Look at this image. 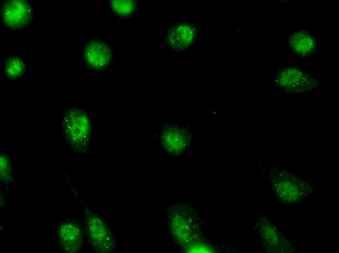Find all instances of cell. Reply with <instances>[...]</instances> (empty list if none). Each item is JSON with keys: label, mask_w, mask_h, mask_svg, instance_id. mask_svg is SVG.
I'll list each match as a JSON object with an SVG mask.
<instances>
[{"label": "cell", "mask_w": 339, "mask_h": 253, "mask_svg": "<svg viewBox=\"0 0 339 253\" xmlns=\"http://www.w3.org/2000/svg\"><path fill=\"white\" fill-rule=\"evenodd\" d=\"M64 135L75 149L84 152L87 150L92 136V124L88 114L74 108L68 111L63 119Z\"/></svg>", "instance_id": "cell-1"}, {"label": "cell", "mask_w": 339, "mask_h": 253, "mask_svg": "<svg viewBox=\"0 0 339 253\" xmlns=\"http://www.w3.org/2000/svg\"><path fill=\"white\" fill-rule=\"evenodd\" d=\"M32 9L24 0L3 1L0 15L2 23L9 30H19L27 27L32 18Z\"/></svg>", "instance_id": "cell-2"}, {"label": "cell", "mask_w": 339, "mask_h": 253, "mask_svg": "<svg viewBox=\"0 0 339 253\" xmlns=\"http://www.w3.org/2000/svg\"><path fill=\"white\" fill-rule=\"evenodd\" d=\"M86 225L89 239L95 250L100 253L111 252L114 247V239L103 220L92 214L88 216Z\"/></svg>", "instance_id": "cell-3"}, {"label": "cell", "mask_w": 339, "mask_h": 253, "mask_svg": "<svg viewBox=\"0 0 339 253\" xmlns=\"http://www.w3.org/2000/svg\"><path fill=\"white\" fill-rule=\"evenodd\" d=\"M160 144L168 153L172 156L182 154L188 148L191 135L186 128L175 126H164L159 132Z\"/></svg>", "instance_id": "cell-4"}, {"label": "cell", "mask_w": 339, "mask_h": 253, "mask_svg": "<svg viewBox=\"0 0 339 253\" xmlns=\"http://www.w3.org/2000/svg\"><path fill=\"white\" fill-rule=\"evenodd\" d=\"M84 58L90 69L101 71L106 69L111 63L113 53L106 43L99 39H93L85 46Z\"/></svg>", "instance_id": "cell-5"}, {"label": "cell", "mask_w": 339, "mask_h": 253, "mask_svg": "<svg viewBox=\"0 0 339 253\" xmlns=\"http://www.w3.org/2000/svg\"><path fill=\"white\" fill-rule=\"evenodd\" d=\"M198 30L188 22L177 23L168 31L165 42L167 45L176 51H184L195 42Z\"/></svg>", "instance_id": "cell-6"}, {"label": "cell", "mask_w": 339, "mask_h": 253, "mask_svg": "<svg viewBox=\"0 0 339 253\" xmlns=\"http://www.w3.org/2000/svg\"><path fill=\"white\" fill-rule=\"evenodd\" d=\"M276 81L283 89L289 91H303L312 88L313 80L300 69L285 67L280 70L276 76Z\"/></svg>", "instance_id": "cell-7"}, {"label": "cell", "mask_w": 339, "mask_h": 253, "mask_svg": "<svg viewBox=\"0 0 339 253\" xmlns=\"http://www.w3.org/2000/svg\"><path fill=\"white\" fill-rule=\"evenodd\" d=\"M58 238L62 248L67 253L77 252L82 245L80 229L73 222L67 221L60 224Z\"/></svg>", "instance_id": "cell-8"}, {"label": "cell", "mask_w": 339, "mask_h": 253, "mask_svg": "<svg viewBox=\"0 0 339 253\" xmlns=\"http://www.w3.org/2000/svg\"><path fill=\"white\" fill-rule=\"evenodd\" d=\"M170 231L174 238L180 244H187L193 233L191 221L184 212L180 210L173 212L170 219Z\"/></svg>", "instance_id": "cell-9"}, {"label": "cell", "mask_w": 339, "mask_h": 253, "mask_svg": "<svg viewBox=\"0 0 339 253\" xmlns=\"http://www.w3.org/2000/svg\"><path fill=\"white\" fill-rule=\"evenodd\" d=\"M276 192L279 197L287 202H295L305 193L304 185L298 180L285 177L275 181Z\"/></svg>", "instance_id": "cell-10"}, {"label": "cell", "mask_w": 339, "mask_h": 253, "mask_svg": "<svg viewBox=\"0 0 339 253\" xmlns=\"http://www.w3.org/2000/svg\"><path fill=\"white\" fill-rule=\"evenodd\" d=\"M288 42L291 49L300 56L309 55L316 47L314 37L305 30L292 32Z\"/></svg>", "instance_id": "cell-11"}, {"label": "cell", "mask_w": 339, "mask_h": 253, "mask_svg": "<svg viewBox=\"0 0 339 253\" xmlns=\"http://www.w3.org/2000/svg\"><path fill=\"white\" fill-rule=\"evenodd\" d=\"M112 11L122 18L132 16L138 8L137 3L132 0H113L109 2Z\"/></svg>", "instance_id": "cell-12"}, {"label": "cell", "mask_w": 339, "mask_h": 253, "mask_svg": "<svg viewBox=\"0 0 339 253\" xmlns=\"http://www.w3.org/2000/svg\"><path fill=\"white\" fill-rule=\"evenodd\" d=\"M25 68L24 62L16 56L8 58L4 62V72L10 79L15 80L20 77L24 72Z\"/></svg>", "instance_id": "cell-13"}, {"label": "cell", "mask_w": 339, "mask_h": 253, "mask_svg": "<svg viewBox=\"0 0 339 253\" xmlns=\"http://www.w3.org/2000/svg\"><path fill=\"white\" fill-rule=\"evenodd\" d=\"M0 177L4 182H10L12 178V168L8 157L4 155L0 156Z\"/></svg>", "instance_id": "cell-14"}, {"label": "cell", "mask_w": 339, "mask_h": 253, "mask_svg": "<svg viewBox=\"0 0 339 253\" xmlns=\"http://www.w3.org/2000/svg\"><path fill=\"white\" fill-rule=\"evenodd\" d=\"M262 229L263 235L266 243L271 247H277V240L280 241V239H277L279 236H278L275 229L270 225L268 224L265 225Z\"/></svg>", "instance_id": "cell-15"}, {"label": "cell", "mask_w": 339, "mask_h": 253, "mask_svg": "<svg viewBox=\"0 0 339 253\" xmlns=\"http://www.w3.org/2000/svg\"><path fill=\"white\" fill-rule=\"evenodd\" d=\"M186 252L189 253H210L211 247L204 243H188L186 244Z\"/></svg>", "instance_id": "cell-16"}]
</instances>
